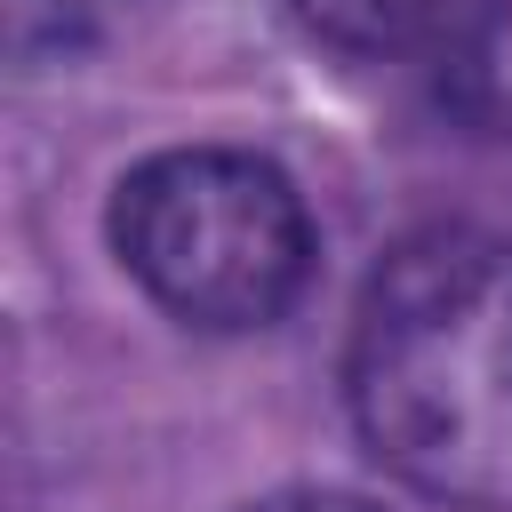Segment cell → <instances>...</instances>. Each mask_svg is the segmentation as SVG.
Segmentation results:
<instances>
[{"label":"cell","mask_w":512,"mask_h":512,"mask_svg":"<svg viewBox=\"0 0 512 512\" xmlns=\"http://www.w3.org/2000/svg\"><path fill=\"white\" fill-rule=\"evenodd\" d=\"M288 8L312 40H328L344 56H408V64L432 48V32L448 16V0H288Z\"/></svg>","instance_id":"277c9868"},{"label":"cell","mask_w":512,"mask_h":512,"mask_svg":"<svg viewBox=\"0 0 512 512\" xmlns=\"http://www.w3.org/2000/svg\"><path fill=\"white\" fill-rule=\"evenodd\" d=\"M416 72L456 128L512 136V0H448Z\"/></svg>","instance_id":"3957f363"},{"label":"cell","mask_w":512,"mask_h":512,"mask_svg":"<svg viewBox=\"0 0 512 512\" xmlns=\"http://www.w3.org/2000/svg\"><path fill=\"white\" fill-rule=\"evenodd\" d=\"M112 248L128 280L184 328H272L312 280V216L296 184L232 144H176L120 176Z\"/></svg>","instance_id":"7a4b0ae2"},{"label":"cell","mask_w":512,"mask_h":512,"mask_svg":"<svg viewBox=\"0 0 512 512\" xmlns=\"http://www.w3.org/2000/svg\"><path fill=\"white\" fill-rule=\"evenodd\" d=\"M240 512H376V504L368 496H344V488H272V496L240 504Z\"/></svg>","instance_id":"5b68a950"},{"label":"cell","mask_w":512,"mask_h":512,"mask_svg":"<svg viewBox=\"0 0 512 512\" xmlns=\"http://www.w3.org/2000/svg\"><path fill=\"white\" fill-rule=\"evenodd\" d=\"M344 392L368 456L456 512H512V248L424 224L352 304Z\"/></svg>","instance_id":"6da1fadb"}]
</instances>
